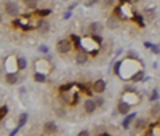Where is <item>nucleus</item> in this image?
<instances>
[{"instance_id": "nucleus-1", "label": "nucleus", "mask_w": 160, "mask_h": 136, "mask_svg": "<svg viewBox=\"0 0 160 136\" xmlns=\"http://www.w3.org/2000/svg\"><path fill=\"white\" fill-rule=\"evenodd\" d=\"M3 11L7 13L8 16H19L21 11H19V5L15 2V0H8V2L3 3Z\"/></svg>"}, {"instance_id": "nucleus-2", "label": "nucleus", "mask_w": 160, "mask_h": 136, "mask_svg": "<svg viewBox=\"0 0 160 136\" xmlns=\"http://www.w3.org/2000/svg\"><path fill=\"white\" fill-rule=\"evenodd\" d=\"M56 51L59 54H68L72 51V43H71V40L68 38H61L56 42Z\"/></svg>"}, {"instance_id": "nucleus-3", "label": "nucleus", "mask_w": 160, "mask_h": 136, "mask_svg": "<svg viewBox=\"0 0 160 136\" xmlns=\"http://www.w3.org/2000/svg\"><path fill=\"white\" fill-rule=\"evenodd\" d=\"M130 109H131V104L128 103V101H125L123 98L118 101V104H117V112L120 114V115H128L130 114Z\"/></svg>"}, {"instance_id": "nucleus-4", "label": "nucleus", "mask_w": 160, "mask_h": 136, "mask_svg": "<svg viewBox=\"0 0 160 136\" xmlns=\"http://www.w3.org/2000/svg\"><path fill=\"white\" fill-rule=\"evenodd\" d=\"M98 109V106H96V101L95 99H85L83 101V112L87 114V115H91V114H95V111Z\"/></svg>"}, {"instance_id": "nucleus-5", "label": "nucleus", "mask_w": 160, "mask_h": 136, "mask_svg": "<svg viewBox=\"0 0 160 136\" xmlns=\"http://www.w3.org/2000/svg\"><path fill=\"white\" fill-rule=\"evenodd\" d=\"M42 131H43V134H56L59 131V128L56 125V122H51L50 120V122H45V123H43Z\"/></svg>"}, {"instance_id": "nucleus-6", "label": "nucleus", "mask_w": 160, "mask_h": 136, "mask_svg": "<svg viewBox=\"0 0 160 136\" xmlns=\"http://www.w3.org/2000/svg\"><path fill=\"white\" fill-rule=\"evenodd\" d=\"M88 31L91 32V35H99V34L104 31V26H102L99 21H93V23H90V26H88Z\"/></svg>"}, {"instance_id": "nucleus-7", "label": "nucleus", "mask_w": 160, "mask_h": 136, "mask_svg": "<svg viewBox=\"0 0 160 136\" xmlns=\"http://www.w3.org/2000/svg\"><path fill=\"white\" fill-rule=\"evenodd\" d=\"M118 26H120V19H118L117 15H112V16H109L108 19H106V27L111 29V31H115Z\"/></svg>"}, {"instance_id": "nucleus-8", "label": "nucleus", "mask_w": 160, "mask_h": 136, "mask_svg": "<svg viewBox=\"0 0 160 136\" xmlns=\"http://www.w3.org/2000/svg\"><path fill=\"white\" fill-rule=\"evenodd\" d=\"M106 80H102V78H99V80H96L95 83H93V91H95L96 94H102L104 91H106Z\"/></svg>"}, {"instance_id": "nucleus-9", "label": "nucleus", "mask_w": 160, "mask_h": 136, "mask_svg": "<svg viewBox=\"0 0 160 136\" xmlns=\"http://www.w3.org/2000/svg\"><path fill=\"white\" fill-rule=\"evenodd\" d=\"M87 63H88V54H87V51H85V50L77 51V54H75V64H77V66H83V64H87Z\"/></svg>"}, {"instance_id": "nucleus-10", "label": "nucleus", "mask_w": 160, "mask_h": 136, "mask_svg": "<svg viewBox=\"0 0 160 136\" xmlns=\"http://www.w3.org/2000/svg\"><path fill=\"white\" fill-rule=\"evenodd\" d=\"M133 128L138 130V131H144L146 128H148V118H142V117L136 118L135 123H133Z\"/></svg>"}, {"instance_id": "nucleus-11", "label": "nucleus", "mask_w": 160, "mask_h": 136, "mask_svg": "<svg viewBox=\"0 0 160 136\" xmlns=\"http://www.w3.org/2000/svg\"><path fill=\"white\" fill-rule=\"evenodd\" d=\"M3 80H5V83H7V85H15V83H18L19 77H18L16 72H7L5 77H3Z\"/></svg>"}, {"instance_id": "nucleus-12", "label": "nucleus", "mask_w": 160, "mask_h": 136, "mask_svg": "<svg viewBox=\"0 0 160 136\" xmlns=\"http://www.w3.org/2000/svg\"><path fill=\"white\" fill-rule=\"evenodd\" d=\"M50 23L48 21H45V19H40L38 21V26H37V29H38V32L42 34V35H45V34H48L50 32Z\"/></svg>"}, {"instance_id": "nucleus-13", "label": "nucleus", "mask_w": 160, "mask_h": 136, "mask_svg": "<svg viewBox=\"0 0 160 136\" xmlns=\"http://www.w3.org/2000/svg\"><path fill=\"white\" fill-rule=\"evenodd\" d=\"M149 115L152 117H160V103H154L149 107Z\"/></svg>"}, {"instance_id": "nucleus-14", "label": "nucleus", "mask_w": 160, "mask_h": 136, "mask_svg": "<svg viewBox=\"0 0 160 136\" xmlns=\"http://www.w3.org/2000/svg\"><path fill=\"white\" fill-rule=\"evenodd\" d=\"M16 66H18V71H24L26 67H28V59H26L24 56H19L16 59Z\"/></svg>"}, {"instance_id": "nucleus-15", "label": "nucleus", "mask_w": 160, "mask_h": 136, "mask_svg": "<svg viewBox=\"0 0 160 136\" xmlns=\"http://www.w3.org/2000/svg\"><path fill=\"white\" fill-rule=\"evenodd\" d=\"M142 77H144V72H142V69H139L138 72H135V74H133L131 75V82H133V83H136V82H141L142 80Z\"/></svg>"}, {"instance_id": "nucleus-16", "label": "nucleus", "mask_w": 160, "mask_h": 136, "mask_svg": "<svg viewBox=\"0 0 160 136\" xmlns=\"http://www.w3.org/2000/svg\"><path fill=\"white\" fill-rule=\"evenodd\" d=\"M131 120H136V114H128V117L123 120V128H130Z\"/></svg>"}, {"instance_id": "nucleus-17", "label": "nucleus", "mask_w": 160, "mask_h": 136, "mask_svg": "<svg viewBox=\"0 0 160 136\" xmlns=\"http://www.w3.org/2000/svg\"><path fill=\"white\" fill-rule=\"evenodd\" d=\"M22 3L26 5V8H29V10H32V8H35V7H37V3H38V0H22Z\"/></svg>"}, {"instance_id": "nucleus-18", "label": "nucleus", "mask_w": 160, "mask_h": 136, "mask_svg": "<svg viewBox=\"0 0 160 136\" xmlns=\"http://www.w3.org/2000/svg\"><path fill=\"white\" fill-rule=\"evenodd\" d=\"M47 75H48V74H43V72H38V71H37V72L34 74V78H35L37 82H45V80H47Z\"/></svg>"}, {"instance_id": "nucleus-19", "label": "nucleus", "mask_w": 160, "mask_h": 136, "mask_svg": "<svg viewBox=\"0 0 160 136\" xmlns=\"http://www.w3.org/2000/svg\"><path fill=\"white\" fill-rule=\"evenodd\" d=\"M55 114H56L58 117L62 118V117H66V109L61 107V106H56V107H55Z\"/></svg>"}, {"instance_id": "nucleus-20", "label": "nucleus", "mask_w": 160, "mask_h": 136, "mask_svg": "<svg viewBox=\"0 0 160 136\" xmlns=\"http://www.w3.org/2000/svg\"><path fill=\"white\" fill-rule=\"evenodd\" d=\"M26 122H28V114H21V117H19V120H18V128H21Z\"/></svg>"}, {"instance_id": "nucleus-21", "label": "nucleus", "mask_w": 160, "mask_h": 136, "mask_svg": "<svg viewBox=\"0 0 160 136\" xmlns=\"http://www.w3.org/2000/svg\"><path fill=\"white\" fill-rule=\"evenodd\" d=\"M101 3L106 7V8H111L115 5V0H101Z\"/></svg>"}, {"instance_id": "nucleus-22", "label": "nucleus", "mask_w": 160, "mask_h": 136, "mask_svg": "<svg viewBox=\"0 0 160 136\" xmlns=\"http://www.w3.org/2000/svg\"><path fill=\"white\" fill-rule=\"evenodd\" d=\"M38 15L42 16V18H47L48 15H51V10H50V8H45V10H42V11H38Z\"/></svg>"}, {"instance_id": "nucleus-23", "label": "nucleus", "mask_w": 160, "mask_h": 136, "mask_svg": "<svg viewBox=\"0 0 160 136\" xmlns=\"http://www.w3.org/2000/svg\"><path fill=\"white\" fill-rule=\"evenodd\" d=\"M95 101H96V106H98V107L104 106V99H102L101 96H96V98H95Z\"/></svg>"}, {"instance_id": "nucleus-24", "label": "nucleus", "mask_w": 160, "mask_h": 136, "mask_svg": "<svg viewBox=\"0 0 160 136\" xmlns=\"http://www.w3.org/2000/svg\"><path fill=\"white\" fill-rule=\"evenodd\" d=\"M38 51L43 53V54H47V53H48V47H47V45H40V47H38Z\"/></svg>"}, {"instance_id": "nucleus-25", "label": "nucleus", "mask_w": 160, "mask_h": 136, "mask_svg": "<svg viewBox=\"0 0 160 136\" xmlns=\"http://www.w3.org/2000/svg\"><path fill=\"white\" fill-rule=\"evenodd\" d=\"M7 114H8V107H7V106H2V115H0V117H2V120L5 118Z\"/></svg>"}, {"instance_id": "nucleus-26", "label": "nucleus", "mask_w": 160, "mask_h": 136, "mask_svg": "<svg viewBox=\"0 0 160 136\" xmlns=\"http://www.w3.org/2000/svg\"><path fill=\"white\" fill-rule=\"evenodd\" d=\"M90 134V130H80L78 131V136H88Z\"/></svg>"}, {"instance_id": "nucleus-27", "label": "nucleus", "mask_w": 160, "mask_h": 136, "mask_svg": "<svg viewBox=\"0 0 160 136\" xmlns=\"http://www.w3.org/2000/svg\"><path fill=\"white\" fill-rule=\"evenodd\" d=\"M101 2V0H88V2H87V5L90 7V5H95V3H99Z\"/></svg>"}, {"instance_id": "nucleus-28", "label": "nucleus", "mask_w": 160, "mask_h": 136, "mask_svg": "<svg viewBox=\"0 0 160 136\" xmlns=\"http://www.w3.org/2000/svg\"><path fill=\"white\" fill-rule=\"evenodd\" d=\"M130 2H133V3H136V2H141V0H130Z\"/></svg>"}, {"instance_id": "nucleus-29", "label": "nucleus", "mask_w": 160, "mask_h": 136, "mask_svg": "<svg viewBox=\"0 0 160 136\" xmlns=\"http://www.w3.org/2000/svg\"><path fill=\"white\" fill-rule=\"evenodd\" d=\"M66 2H69V0H66Z\"/></svg>"}]
</instances>
